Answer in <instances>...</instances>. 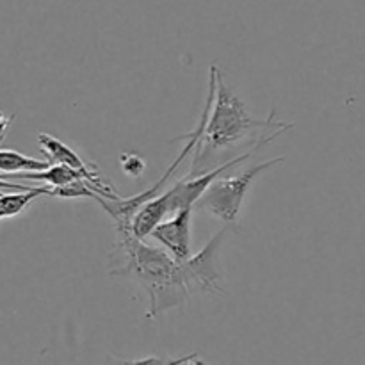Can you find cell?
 <instances>
[{"instance_id":"1","label":"cell","mask_w":365,"mask_h":365,"mask_svg":"<svg viewBox=\"0 0 365 365\" xmlns=\"http://www.w3.org/2000/svg\"><path fill=\"white\" fill-rule=\"evenodd\" d=\"M114 252H121L125 264L110 269V277L132 278L148 294L150 307L146 316L155 319L166 310L177 309L191 298V285L184 274L182 262H177L168 252L145 245L134 237L132 230L118 232Z\"/></svg>"},{"instance_id":"2","label":"cell","mask_w":365,"mask_h":365,"mask_svg":"<svg viewBox=\"0 0 365 365\" xmlns=\"http://www.w3.org/2000/svg\"><path fill=\"white\" fill-rule=\"evenodd\" d=\"M210 81L214 86L212 113H209L202 138L195 146L196 155L189 177H198L200 166L209 153L234 148L246 138L260 134V132H284L292 128V123H282V121L274 120V110H271L269 118L266 120H257V118L250 116L245 102L228 88L225 82V75L221 73L216 64L210 66Z\"/></svg>"},{"instance_id":"3","label":"cell","mask_w":365,"mask_h":365,"mask_svg":"<svg viewBox=\"0 0 365 365\" xmlns=\"http://www.w3.org/2000/svg\"><path fill=\"white\" fill-rule=\"evenodd\" d=\"M282 160H284V157H277V159L255 164V166L246 168L241 173H235L234 177H223L221 175L207 187L202 198L196 202V207L212 214V216L225 221V223L234 225L237 221L239 212H241L242 202H245V196L248 192L250 185L255 182L259 175L280 164Z\"/></svg>"},{"instance_id":"4","label":"cell","mask_w":365,"mask_h":365,"mask_svg":"<svg viewBox=\"0 0 365 365\" xmlns=\"http://www.w3.org/2000/svg\"><path fill=\"white\" fill-rule=\"evenodd\" d=\"M225 235H227V228L217 230V234L196 255H191L182 262L189 285L198 284L203 291L212 292V294H223V289H221L223 274H221L220 262H217V253H220Z\"/></svg>"},{"instance_id":"5","label":"cell","mask_w":365,"mask_h":365,"mask_svg":"<svg viewBox=\"0 0 365 365\" xmlns=\"http://www.w3.org/2000/svg\"><path fill=\"white\" fill-rule=\"evenodd\" d=\"M191 212L192 209L178 210L171 220L157 225L150 234L177 262H184L191 257Z\"/></svg>"},{"instance_id":"6","label":"cell","mask_w":365,"mask_h":365,"mask_svg":"<svg viewBox=\"0 0 365 365\" xmlns=\"http://www.w3.org/2000/svg\"><path fill=\"white\" fill-rule=\"evenodd\" d=\"M39 146H41L43 153L48 157V160L52 164H63V166L71 168V170L82 171V173H91V171H98V168L88 164L86 160H82V157L77 152L70 148L66 143H63L61 139L53 138L50 134H39L38 138Z\"/></svg>"},{"instance_id":"7","label":"cell","mask_w":365,"mask_h":365,"mask_svg":"<svg viewBox=\"0 0 365 365\" xmlns=\"http://www.w3.org/2000/svg\"><path fill=\"white\" fill-rule=\"evenodd\" d=\"M50 196V187H31L29 191L21 192H0V220L2 217H13L24 212L36 198L39 196Z\"/></svg>"},{"instance_id":"8","label":"cell","mask_w":365,"mask_h":365,"mask_svg":"<svg viewBox=\"0 0 365 365\" xmlns=\"http://www.w3.org/2000/svg\"><path fill=\"white\" fill-rule=\"evenodd\" d=\"M46 168H50V163L46 160L27 157L14 150H0V173H34Z\"/></svg>"},{"instance_id":"9","label":"cell","mask_w":365,"mask_h":365,"mask_svg":"<svg viewBox=\"0 0 365 365\" xmlns=\"http://www.w3.org/2000/svg\"><path fill=\"white\" fill-rule=\"evenodd\" d=\"M195 359H198V353H191V355L178 356V359L146 356V359H139V360H123V359H114V356H110L109 365H185Z\"/></svg>"},{"instance_id":"10","label":"cell","mask_w":365,"mask_h":365,"mask_svg":"<svg viewBox=\"0 0 365 365\" xmlns=\"http://www.w3.org/2000/svg\"><path fill=\"white\" fill-rule=\"evenodd\" d=\"M121 170L128 175L130 178H139L146 170V164L141 157L134 155V153H123L120 155Z\"/></svg>"},{"instance_id":"11","label":"cell","mask_w":365,"mask_h":365,"mask_svg":"<svg viewBox=\"0 0 365 365\" xmlns=\"http://www.w3.org/2000/svg\"><path fill=\"white\" fill-rule=\"evenodd\" d=\"M4 189H11V191H14V192H21V191H29L31 187H27V185H21V184H13V182L2 180V178H0V192H2Z\"/></svg>"},{"instance_id":"12","label":"cell","mask_w":365,"mask_h":365,"mask_svg":"<svg viewBox=\"0 0 365 365\" xmlns=\"http://www.w3.org/2000/svg\"><path fill=\"white\" fill-rule=\"evenodd\" d=\"M13 118L14 116H6V114L0 110V143H2V139L6 138V132L7 128H9V125L13 123Z\"/></svg>"},{"instance_id":"13","label":"cell","mask_w":365,"mask_h":365,"mask_svg":"<svg viewBox=\"0 0 365 365\" xmlns=\"http://www.w3.org/2000/svg\"><path fill=\"white\" fill-rule=\"evenodd\" d=\"M189 365H207V364H205V362H202V360L195 359V360H191V362H189Z\"/></svg>"}]
</instances>
